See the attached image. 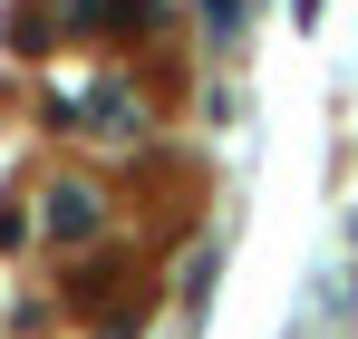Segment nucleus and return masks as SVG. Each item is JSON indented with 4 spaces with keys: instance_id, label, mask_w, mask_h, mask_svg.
Returning a JSON list of instances; mask_svg holds the SVG:
<instances>
[{
    "instance_id": "1",
    "label": "nucleus",
    "mask_w": 358,
    "mask_h": 339,
    "mask_svg": "<svg viewBox=\"0 0 358 339\" xmlns=\"http://www.w3.org/2000/svg\"><path fill=\"white\" fill-rule=\"evenodd\" d=\"M155 0H68V29H145Z\"/></svg>"
}]
</instances>
